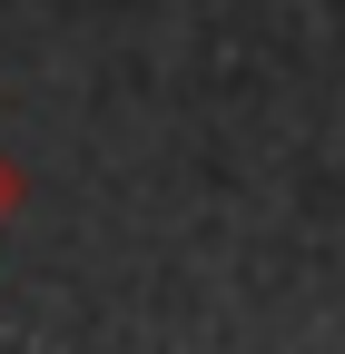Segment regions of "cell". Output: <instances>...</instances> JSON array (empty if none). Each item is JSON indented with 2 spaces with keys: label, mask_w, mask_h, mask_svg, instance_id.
<instances>
[{
  "label": "cell",
  "mask_w": 345,
  "mask_h": 354,
  "mask_svg": "<svg viewBox=\"0 0 345 354\" xmlns=\"http://www.w3.org/2000/svg\"><path fill=\"white\" fill-rule=\"evenodd\" d=\"M20 197H30V187H20V167L0 158V227H10V216H20Z\"/></svg>",
  "instance_id": "1"
}]
</instances>
